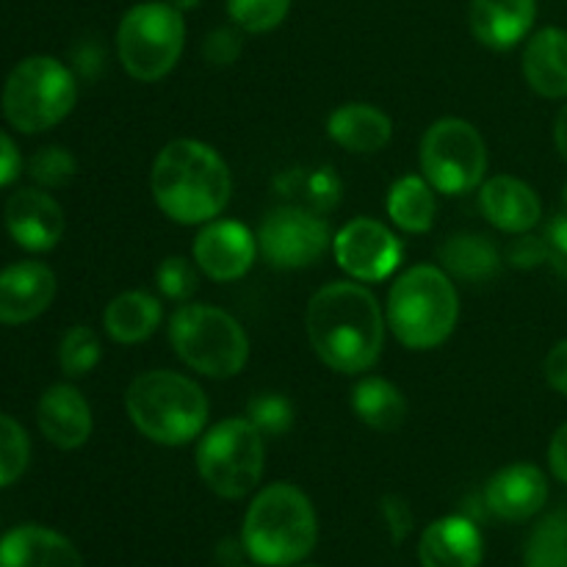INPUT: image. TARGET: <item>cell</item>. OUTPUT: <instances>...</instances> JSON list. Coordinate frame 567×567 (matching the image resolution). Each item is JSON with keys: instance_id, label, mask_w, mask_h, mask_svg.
<instances>
[{"instance_id": "1", "label": "cell", "mask_w": 567, "mask_h": 567, "mask_svg": "<svg viewBox=\"0 0 567 567\" xmlns=\"http://www.w3.org/2000/svg\"><path fill=\"white\" fill-rule=\"evenodd\" d=\"M313 352L338 374H363L380 360L385 316L360 282H330L313 293L305 313Z\"/></svg>"}, {"instance_id": "2", "label": "cell", "mask_w": 567, "mask_h": 567, "mask_svg": "<svg viewBox=\"0 0 567 567\" xmlns=\"http://www.w3.org/2000/svg\"><path fill=\"white\" fill-rule=\"evenodd\" d=\"M153 199L177 225H208L227 208L233 177L225 158L197 138H175L150 172Z\"/></svg>"}, {"instance_id": "3", "label": "cell", "mask_w": 567, "mask_h": 567, "mask_svg": "<svg viewBox=\"0 0 567 567\" xmlns=\"http://www.w3.org/2000/svg\"><path fill=\"white\" fill-rule=\"evenodd\" d=\"M319 537L316 509L297 485L277 482L249 504L241 540L249 557L266 567H288L308 557Z\"/></svg>"}, {"instance_id": "4", "label": "cell", "mask_w": 567, "mask_h": 567, "mask_svg": "<svg viewBox=\"0 0 567 567\" xmlns=\"http://www.w3.org/2000/svg\"><path fill=\"white\" fill-rule=\"evenodd\" d=\"M127 419L161 446H186L208 424V396L177 371H144L127 385Z\"/></svg>"}, {"instance_id": "5", "label": "cell", "mask_w": 567, "mask_h": 567, "mask_svg": "<svg viewBox=\"0 0 567 567\" xmlns=\"http://www.w3.org/2000/svg\"><path fill=\"white\" fill-rule=\"evenodd\" d=\"M460 319L452 277L437 266H413L388 291L385 321L402 347L426 352L446 341Z\"/></svg>"}, {"instance_id": "6", "label": "cell", "mask_w": 567, "mask_h": 567, "mask_svg": "<svg viewBox=\"0 0 567 567\" xmlns=\"http://www.w3.org/2000/svg\"><path fill=\"white\" fill-rule=\"evenodd\" d=\"M169 341L188 369L210 380L241 374L249 360V338L227 310L183 302L169 319Z\"/></svg>"}, {"instance_id": "7", "label": "cell", "mask_w": 567, "mask_h": 567, "mask_svg": "<svg viewBox=\"0 0 567 567\" xmlns=\"http://www.w3.org/2000/svg\"><path fill=\"white\" fill-rule=\"evenodd\" d=\"M78 81L64 61L53 55L22 59L9 72L0 94L3 116L20 133H42L59 125L75 109Z\"/></svg>"}, {"instance_id": "8", "label": "cell", "mask_w": 567, "mask_h": 567, "mask_svg": "<svg viewBox=\"0 0 567 567\" xmlns=\"http://www.w3.org/2000/svg\"><path fill=\"white\" fill-rule=\"evenodd\" d=\"M186 44V22L183 11L175 6L138 3L125 11L116 31V55L122 61V70L142 83L161 81L175 70L177 59Z\"/></svg>"}, {"instance_id": "9", "label": "cell", "mask_w": 567, "mask_h": 567, "mask_svg": "<svg viewBox=\"0 0 567 567\" xmlns=\"http://www.w3.org/2000/svg\"><path fill=\"white\" fill-rule=\"evenodd\" d=\"M266 468L264 435L249 419H225L197 443V471L221 498H244Z\"/></svg>"}, {"instance_id": "10", "label": "cell", "mask_w": 567, "mask_h": 567, "mask_svg": "<svg viewBox=\"0 0 567 567\" xmlns=\"http://www.w3.org/2000/svg\"><path fill=\"white\" fill-rule=\"evenodd\" d=\"M421 172L441 194H465L482 186L487 172V144L471 122L443 116L421 138Z\"/></svg>"}, {"instance_id": "11", "label": "cell", "mask_w": 567, "mask_h": 567, "mask_svg": "<svg viewBox=\"0 0 567 567\" xmlns=\"http://www.w3.org/2000/svg\"><path fill=\"white\" fill-rule=\"evenodd\" d=\"M330 247V227L316 210L280 205L260 221L258 249L275 269H305L319 264Z\"/></svg>"}, {"instance_id": "12", "label": "cell", "mask_w": 567, "mask_h": 567, "mask_svg": "<svg viewBox=\"0 0 567 567\" xmlns=\"http://www.w3.org/2000/svg\"><path fill=\"white\" fill-rule=\"evenodd\" d=\"M338 266L358 282H380L402 264V241L382 221L360 216L332 238Z\"/></svg>"}, {"instance_id": "13", "label": "cell", "mask_w": 567, "mask_h": 567, "mask_svg": "<svg viewBox=\"0 0 567 567\" xmlns=\"http://www.w3.org/2000/svg\"><path fill=\"white\" fill-rule=\"evenodd\" d=\"M194 264L216 282L241 280L258 258V236L233 219H214L194 238Z\"/></svg>"}, {"instance_id": "14", "label": "cell", "mask_w": 567, "mask_h": 567, "mask_svg": "<svg viewBox=\"0 0 567 567\" xmlns=\"http://www.w3.org/2000/svg\"><path fill=\"white\" fill-rule=\"evenodd\" d=\"M6 230L28 252H48L64 236V210L42 188H20L6 199Z\"/></svg>"}, {"instance_id": "15", "label": "cell", "mask_w": 567, "mask_h": 567, "mask_svg": "<svg viewBox=\"0 0 567 567\" xmlns=\"http://www.w3.org/2000/svg\"><path fill=\"white\" fill-rule=\"evenodd\" d=\"M55 275L39 260H20L0 271V324L20 327L39 319L55 299Z\"/></svg>"}, {"instance_id": "16", "label": "cell", "mask_w": 567, "mask_h": 567, "mask_svg": "<svg viewBox=\"0 0 567 567\" xmlns=\"http://www.w3.org/2000/svg\"><path fill=\"white\" fill-rule=\"evenodd\" d=\"M548 502V480L537 465L515 463L498 471L485 487V504L496 518L529 520Z\"/></svg>"}, {"instance_id": "17", "label": "cell", "mask_w": 567, "mask_h": 567, "mask_svg": "<svg viewBox=\"0 0 567 567\" xmlns=\"http://www.w3.org/2000/svg\"><path fill=\"white\" fill-rule=\"evenodd\" d=\"M37 421L48 443H53L55 449H64V452L81 449L92 435V408L83 399V393L66 382L50 385L42 393Z\"/></svg>"}, {"instance_id": "18", "label": "cell", "mask_w": 567, "mask_h": 567, "mask_svg": "<svg viewBox=\"0 0 567 567\" xmlns=\"http://www.w3.org/2000/svg\"><path fill=\"white\" fill-rule=\"evenodd\" d=\"M482 214L502 233L524 236L540 221L543 203L535 188L513 175H496L480 188Z\"/></svg>"}, {"instance_id": "19", "label": "cell", "mask_w": 567, "mask_h": 567, "mask_svg": "<svg viewBox=\"0 0 567 567\" xmlns=\"http://www.w3.org/2000/svg\"><path fill=\"white\" fill-rule=\"evenodd\" d=\"M485 543L480 529L463 515H449L424 529L419 559L424 567H480Z\"/></svg>"}, {"instance_id": "20", "label": "cell", "mask_w": 567, "mask_h": 567, "mask_svg": "<svg viewBox=\"0 0 567 567\" xmlns=\"http://www.w3.org/2000/svg\"><path fill=\"white\" fill-rule=\"evenodd\" d=\"M537 0H471L468 22L476 42L509 50L535 25Z\"/></svg>"}, {"instance_id": "21", "label": "cell", "mask_w": 567, "mask_h": 567, "mask_svg": "<svg viewBox=\"0 0 567 567\" xmlns=\"http://www.w3.org/2000/svg\"><path fill=\"white\" fill-rule=\"evenodd\" d=\"M0 567H83V559L64 535L28 524L3 535Z\"/></svg>"}, {"instance_id": "22", "label": "cell", "mask_w": 567, "mask_h": 567, "mask_svg": "<svg viewBox=\"0 0 567 567\" xmlns=\"http://www.w3.org/2000/svg\"><path fill=\"white\" fill-rule=\"evenodd\" d=\"M327 133L343 150L358 155L380 153L393 136L391 116L371 103L338 105L327 120Z\"/></svg>"}, {"instance_id": "23", "label": "cell", "mask_w": 567, "mask_h": 567, "mask_svg": "<svg viewBox=\"0 0 567 567\" xmlns=\"http://www.w3.org/2000/svg\"><path fill=\"white\" fill-rule=\"evenodd\" d=\"M524 78L548 100L567 97V31L543 28L524 50Z\"/></svg>"}, {"instance_id": "24", "label": "cell", "mask_w": 567, "mask_h": 567, "mask_svg": "<svg viewBox=\"0 0 567 567\" xmlns=\"http://www.w3.org/2000/svg\"><path fill=\"white\" fill-rule=\"evenodd\" d=\"M161 302L147 291H125L109 302L103 327L116 343H142L158 330Z\"/></svg>"}, {"instance_id": "25", "label": "cell", "mask_w": 567, "mask_h": 567, "mask_svg": "<svg viewBox=\"0 0 567 567\" xmlns=\"http://www.w3.org/2000/svg\"><path fill=\"white\" fill-rule=\"evenodd\" d=\"M441 260L446 266V275L465 282H485L502 269V255L496 244L480 233H460V236L446 238L441 247Z\"/></svg>"}, {"instance_id": "26", "label": "cell", "mask_w": 567, "mask_h": 567, "mask_svg": "<svg viewBox=\"0 0 567 567\" xmlns=\"http://www.w3.org/2000/svg\"><path fill=\"white\" fill-rule=\"evenodd\" d=\"M352 408L358 419L377 432H396L408 419V399L382 377H365L354 385Z\"/></svg>"}, {"instance_id": "27", "label": "cell", "mask_w": 567, "mask_h": 567, "mask_svg": "<svg viewBox=\"0 0 567 567\" xmlns=\"http://www.w3.org/2000/svg\"><path fill=\"white\" fill-rule=\"evenodd\" d=\"M437 199L426 177H399L388 192V216L404 233H426L435 225Z\"/></svg>"}, {"instance_id": "28", "label": "cell", "mask_w": 567, "mask_h": 567, "mask_svg": "<svg viewBox=\"0 0 567 567\" xmlns=\"http://www.w3.org/2000/svg\"><path fill=\"white\" fill-rule=\"evenodd\" d=\"M526 567H567V507L557 509L532 532L524 551Z\"/></svg>"}, {"instance_id": "29", "label": "cell", "mask_w": 567, "mask_h": 567, "mask_svg": "<svg viewBox=\"0 0 567 567\" xmlns=\"http://www.w3.org/2000/svg\"><path fill=\"white\" fill-rule=\"evenodd\" d=\"M100 338L94 336L92 327L75 324L64 332L59 347V365L66 377L78 380V377L92 374L94 365L100 363Z\"/></svg>"}, {"instance_id": "30", "label": "cell", "mask_w": 567, "mask_h": 567, "mask_svg": "<svg viewBox=\"0 0 567 567\" xmlns=\"http://www.w3.org/2000/svg\"><path fill=\"white\" fill-rule=\"evenodd\" d=\"M31 463L28 432L11 415L0 413V487H9L25 474Z\"/></svg>"}, {"instance_id": "31", "label": "cell", "mask_w": 567, "mask_h": 567, "mask_svg": "<svg viewBox=\"0 0 567 567\" xmlns=\"http://www.w3.org/2000/svg\"><path fill=\"white\" fill-rule=\"evenodd\" d=\"M291 0H227V14L247 33L275 31L288 17Z\"/></svg>"}, {"instance_id": "32", "label": "cell", "mask_w": 567, "mask_h": 567, "mask_svg": "<svg viewBox=\"0 0 567 567\" xmlns=\"http://www.w3.org/2000/svg\"><path fill=\"white\" fill-rule=\"evenodd\" d=\"M247 419L258 426L264 437H280L293 426V404L280 393H258L249 402Z\"/></svg>"}, {"instance_id": "33", "label": "cell", "mask_w": 567, "mask_h": 567, "mask_svg": "<svg viewBox=\"0 0 567 567\" xmlns=\"http://www.w3.org/2000/svg\"><path fill=\"white\" fill-rule=\"evenodd\" d=\"M28 172L42 188H61L75 177L78 161L64 147H42L28 161Z\"/></svg>"}, {"instance_id": "34", "label": "cell", "mask_w": 567, "mask_h": 567, "mask_svg": "<svg viewBox=\"0 0 567 567\" xmlns=\"http://www.w3.org/2000/svg\"><path fill=\"white\" fill-rule=\"evenodd\" d=\"M161 293L175 302H188L197 291V264L181 258V255H169L161 260L158 271H155Z\"/></svg>"}, {"instance_id": "35", "label": "cell", "mask_w": 567, "mask_h": 567, "mask_svg": "<svg viewBox=\"0 0 567 567\" xmlns=\"http://www.w3.org/2000/svg\"><path fill=\"white\" fill-rule=\"evenodd\" d=\"M241 33L236 28H216L205 37L203 55L210 66H230L241 55Z\"/></svg>"}, {"instance_id": "36", "label": "cell", "mask_w": 567, "mask_h": 567, "mask_svg": "<svg viewBox=\"0 0 567 567\" xmlns=\"http://www.w3.org/2000/svg\"><path fill=\"white\" fill-rule=\"evenodd\" d=\"M305 194H308V203L316 210H332L341 199V181L332 169H316L305 181Z\"/></svg>"}, {"instance_id": "37", "label": "cell", "mask_w": 567, "mask_h": 567, "mask_svg": "<svg viewBox=\"0 0 567 567\" xmlns=\"http://www.w3.org/2000/svg\"><path fill=\"white\" fill-rule=\"evenodd\" d=\"M382 518H385L393 543H402L404 537L413 532V513H410V504L404 502V498L399 496L382 498Z\"/></svg>"}, {"instance_id": "38", "label": "cell", "mask_w": 567, "mask_h": 567, "mask_svg": "<svg viewBox=\"0 0 567 567\" xmlns=\"http://www.w3.org/2000/svg\"><path fill=\"white\" fill-rule=\"evenodd\" d=\"M546 247H548V260L554 264V269L567 277V210H563V214L548 225Z\"/></svg>"}, {"instance_id": "39", "label": "cell", "mask_w": 567, "mask_h": 567, "mask_svg": "<svg viewBox=\"0 0 567 567\" xmlns=\"http://www.w3.org/2000/svg\"><path fill=\"white\" fill-rule=\"evenodd\" d=\"M543 260H548L546 238L524 236L509 247V264L518 266V269H529V266L543 264Z\"/></svg>"}, {"instance_id": "40", "label": "cell", "mask_w": 567, "mask_h": 567, "mask_svg": "<svg viewBox=\"0 0 567 567\" xmlns=\"http://www.w3.org/2000/svg\"><path fill=\"white\" fill-rule=\"evenodd\" d=\"M543 371H546L548 385L557 393H563V396H567V338L548 352Z\"/></svg>"}, {"instance_id": "41", "label": "cell", "mask_w": 567, "mask_h": 567, "mask_svg": "<svg viewBox=\"0 0 567 567\" xmlns=\"http://www.w3.org/2000/svg\"><path fill=\"white\" fill-rule=\"evenodd\" d=\"M20 169H22L20 150H17V144L11 142L9 133L0 131V188L14 183L17 175H20Z\"/></svg>"}, {"instance_id": "42", "label": "cell", "mask_w": 567, "mask_h": 567, "mask_svg": "<svg viewBox=\"0 0 567 567\" xmlns=\"http://www.w3.org/2000/svg\"><path fill=\"white\" fill-rule=\"evenodd\" d=\"M548 463H551L554 476L567 485V424L554 432L551 446H548Z\"/></svg>"}, {"instance_id": "43", "label": "cell", "mask_w": 567, "mask_h": 567, "mask_svg": "<svg viewBox=\"0 0 567 567\" xmlns=\"http://www.w3.org/2000/svg\"><path fill=\"white\" fill-rule=\"evenodd\" d=\"M554 142H557L559 155L567 161V105L559 111L557 122H554Z\"/></svg>"}, {"instance_id": "44", "label": "cell", "mask_w": 567, "mask_h": 567, "mask_svg": "<svg viewBox=\"0 0 567 567\" xmlns=\"http://www.w3.org/2000/svg\"><path fill=\"white\" fill-rule=\"evenodd\" d=\"M166 3L175 6L177 11H192V9H197V6L203 3V0H166Z\"/></svg>"}, {"instance_id": "45", "label": "cell", "mask_w": 567, "mask_h": 567, "mask_svg": "<svg viewBox=\"0 0 567 567\" xmlns=\"http://www.w3.org/2000/svg\"><path fill=\"white\" fill-rule=\"evenodd\" d=\"M565 210H567V194H565Z\"/></svg>"}]
</instances>
